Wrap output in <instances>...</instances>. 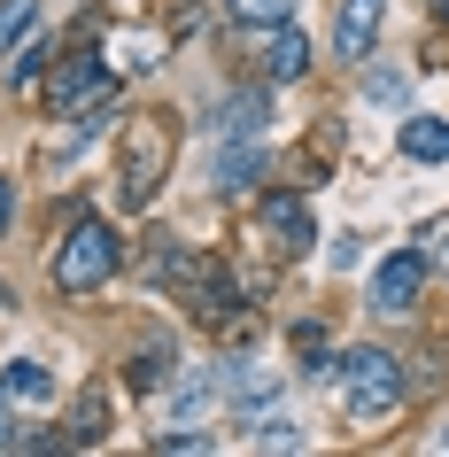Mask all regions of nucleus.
<instances>
[{
    "instance_id": "obj_2",
    "label": "nucleus",
    "mask_w": 449,
    "mask_h": 457,
    "mask_svg": "<svg viewBox=\"0 0 449 457\" xmlns=\"http://www.w3.org/2000/svg\"><path fill=\"white\" fill-rule=\"evenodd\" d=\"M117 264H124V241L101 225V217H78L71 233H62V248H54L47 279H54V295H94V287L117 279Z\"/></svg>"
},
{
    "instance_id": "obj_12",
    "label": "nucleus",
    "mask_w": 449,
    "mask_h": 457,
    "mask_svg": "<svg viewBox=\"0 0 449 457\" xmlns=\"http://www.w3.org/2000/svg\"><path fill=\"white\" fill-rule=\"evenodd\" d=\"M39 31V0H0V54H16Z\"/></svg>"
},
{
    "instance_id": "obj_3",
    "label": "nucleus",
    "mask_w": 449,
    "mask_h": 457,
    "mask_svg": "<svg viewBox=\"0 0 449 457\" xmlns=\"http://www.w3.org/2000/svg\"><path fill=\"white\" fill-rule=\"evenodd\" d=\"M333 387H341V411H349L356 427H372V419H387L403 403V364L387 349H349V357L333 364Z\"/></svg>"
},
{
    "instance_id": "obj_14",
    "label": "nucleus",
    "mask_w": 449,
    "mask_h": 457,
    "mask_svg": "<svg viewBox=\"0 0 449 457\" xmlns=\"http://www.w3.org/2000/svg\"><path fill=\"white\" fill-rule=\"evenodd\" d=\"M163 372H170V341H140V357L124 364L132 387H163Z\"/></svg>"
},
{
    "instance_id": "obj_11",
    "label": "nucleus",
    "mask_w": 449,
    "mask_h": 457,
    "mask_svg": "<svg viewBox=\"0 0 449 457\" xmlns=\"http://www.w3.org/2000/svg\"><path fill=\"white\" fill-rule=\"evenodd\" d=\"M101 434H109V395H101V387H86V395H78V411H71V450H94Z\"/></svg>"
},
{
    "instance_id": "obj_10",
    "label": "nucleus",
    "mask_w": 449,
    "mask_h": 457,
    "mask_svg": "<svg viewBox=\"0 0 449 457\" xmlns=\"http://www.w3.org/2000/svg\"><path fill=\"white\" fill-rule=\"evenodd\" d=\"M248 442H256V450H310V434L295 427V419H287L279 403H271V411H256V419H248Z\"/></svg>"
},
{
    "instance_id": "obj_13",
    "label": "nucleus",
    "mask_w": 449,
    "mask_h": 457,
    "mask_svg": "<svg viewBox=\"0 0 449 457\" xmlns=\"http://www.w3.org/2000/svg\"><path fill=\"white\" fill-rule=\"evenodd\" d=\"M256 170H263L256 147H225V155H217V187H225V194H248V187H256Z\"/></svg>"
},
{
    "instance_id": "obj_22",
    "label": "nucleus",
    "mask_w": 449,
    "mask_h": 457,
    "mask_svg": "<svg viewBox=\"0 0 449 457\" xmlns=\"http://www.w3.org/2000/svg\"><path fill=\"white\" fill-rule=\"evenodd\" d=\"M426 8H434V16H449V0H426Z\"/></svg>"
},
{
    "instance_id": "obj_17",
    "label": "nucleus",
    "mask_w": 449,
    "mask_h": 457,
    "mask_svg": "<svg viewBox=\"0 0 449 457\" xmlns=\"http://www.w3.org/2000/svg\"><path fill=\"white\" fill-rule=\"evenodd\" d=\"M225 8H233L240 24H256V31H271V24H287V8H295V0H225Z\"/></svg>"
},
{
    "instance_id": "obj_20",
    "label": "nucleus",
    "mask_w": 449,
    "mask_h": 457,
    "mask_svg": "<svg viewBox=\"0 0 449 457\" xmlns=\"http://www.w3.org/2000/svg\"><path fill=\"white\" fill-rule=\"evenodd\" d=\"M0 450H16V411H8V380H0Z\"/></svg>"
},
{
    "instance_id": "obj_4",
    "label": "nucleus",
    "mask_w": 449,
    "mask_h": 457,
    "mask_svg": "<svg viewBox=\"0 0 449 457\" xmlns=\"http://www.w3.org/2000/svg\"><path fill=\"white\" fill-rule=\"evenodd\" d=\"M263 233H271V248L279 256H303L310 241H318V217H310V194H295V187H279V194H263Z\"/></svg>"
},
{
    "instance_id": "obj_18",
    "label": "nucleus",
    "mask_w": 449,
    "mask_h": 457,
    "mask_svg": "<svg viewBox=\"0 0 449 457\" xmlns=\"http://www.w3.org/2000/svg\"><path fill=\"white\" fill-rule=\"evenodd\" d=\"M295 357H303V372H333V364H326V326H310V318H303V326H295Z\"/></svg>"
},
{
    "instance_id": "obj_9",
    "label": "nucleus",
    "mask_w": 449,
    "mask_h": 457,
    "mask_svg": "<svg viewBox=\"0 0 449 457\" xmlns=\"http://www.w3.org/2000/svg\"><path fill=\"white\" fill-rule=\"evenodd\" d=\"M403 155L411 163H449V117H403Z\"/></svg>"
},
{
    "instance_id": "obj_16",
    "label": "nucleus",
    "mask_w": 449,
    "mask_h": 457,
    "mask_svg": "<svg viewBox=\"0 0 449 457\" xmlns=\"http://www.w3.org/2000/svg\"><path fill=\"white\" fill-rule=\"evenodd\" d=\"M263 117H271V109H263V94H233V101H225V117H217V132H256Z\"/></svg>"
},
{
    "instance_id": "obj_8",
    "label": "nucleus",
    "mask_w": 449,
    "mask_h": 457,
    "mask_svg": "<svg viewBox=\"0 0 449 457\" xmlns=\"http://www.w3.org/2000/svg\"><path fill=\"white\" fill-rule=\"evenodd\" d=\"M310 71V39L295 24H271V47H263V78L271 86H287V78H303Z\"/></svg>"
},
{
    "instance_id": "obj_6",
    "label": "nucleus",
    "mask_w": 449,
    "mask_h": 457,
    "mask_svg": "<svg viewBox=\"0 0 449 457\" xmlns=\"http://www.w3.org/2000/svg\"><path fill=\"white\" fill-rule=\"evenodd\" d=\"M419 295H426V256L419 248H395V256H379V271H372V303L379 311H419Z\"/></svg>"
},
{
    "instance_id": "obj_5",
    "label": "nucleus",
    "mask_w": 449,
    "mask_h": 457,
    "mask_svg": "<svg viewBox=\"0 0 449 457\" xmlns=\"http://www.w3.org/2000/svg\"><path fill=\"white\" fill-rule=\"evenodd\" d=\"M109 86H117V78H109L94 54L78 47V54H62V71L47 78V109H54V117H78V109H86V101H101Z\"/></svg>"
},
{
    "instance_id": "obj_15",
    "label": "nucleus",
    "mask_w": 449,
    "mask_h": 457,
    "mask_svg": "<svg viewBox=\"0 0 449 457\" xmlns=\"http://www.w3.org/2000/svg\"><path fill=\"white\" fill-rule=\"evenodd\" d=\"M8 395H24V403H47V395H54V380H47V364H31V357H16V364H8Z\"/></svg>"
},
{
    "instance_id": "obj_1",
    "label": "nucleus",
    "mask_w": 449,
    "mask_h": 457,
    "mask_svg": "<svg viewBox=\"0 0 449 457\" xmlns=\"http://www.w3.org/2000/svg\"><path fill=\"white\" fill-rule=\"evenodd\" d=\"M170 155H179V140H170V117H163V109L124 117V155H117L124 210H147V202H155V187L170 179Z\"/></svg>"
},
{
    "instance_id": "obj_21",
    "label": "nucleus",
    "mask_w": 449,
    "mask_h": 457,
    "mask_svg": "<svg viewBox=\"0 0 449 457\" xmlns=\"http://www.w3.org/2000/svg\"><path fill=\"white\" fill-rule=\"evenodd\" d=\"M8 210H16V202H8V179H0V233H8Z\"/></svg>"
},
{
    "instance_id": "obj_7",
    "label": "nucleus",
    "mask_w": 449,
    "mask_h": 457,
    "mask_svg": "<svg viewBox=\"0 0 449 457\" xmlns=\"http://www.w3.org/2000/svg\"><path fill=\"white\" fill-rule=\"evenodd\" d=\"M379 24H387V0H341V24H333V54L341 62H364L379 39Z\"/></svg>"
},
{
    "instance_id": "obj_19",
    "label": "nucleus",
    "mask_w": 449,
    "mask_h": 457,
    "mask_svg": "<svg viewBox=\"0 0 449 457\" xmlns=\"http://www.w3.org/2000/svg\"><path fill=\"white\" fill-rule=\"evenodd\" d=\"M419 256H426V271H449V217H434L419 233Z\"/></svg>"
}]
</instances>
